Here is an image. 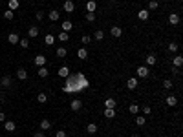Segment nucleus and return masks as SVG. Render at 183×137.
Returning <instances> with one entry per match:
<instances>
[{
	"instance_id": "45",
	"label": "nucleus",
	"mask_w": 183,
	"mask_h": 137,
	"mask_svg": "<svg viewBox=\"0 0 183 137\" xmlns=\"http://www.w3.org/2000/svg\"><path fill=\"white\" fill-rule=\"evenodd\" d=\"M150 106H145V108H143V115H148V113H150Z\"/></svg>"
},
{
	"instance_id": "20",
	"label": "nucleus",
	"mask_w": 183,
	"mask_h": 137,
	"mask_svg": "<svg viewBox=\"0 0 183 137\" xmlns=\"http://www.w3.org/2000/svg\"><path fill=\"white\" fill-rule=\"evenodd\" d=\"M137 18H139V20H148V9H141V11L137 13Z\"/></svg>"
},
{
	"instance_id": "6",
	"label": "nucleus",
	"mask_w": 183,
	"mask_h": 137,
	"mask_svg": "<svg viewBox=\"0 0 183 137\" xmlns=\"http://www.w3.org/2000/svg\"><path fill=\"white\" fill-rule=\"evenodd\" d=\"M110 35H112V37H115V38H119V37L123 35V29H121L119 26H112V29H110Z\"/></svg>"
},
{
	"instance_id": "31",
	"label": "nucleus",
	"mask_w": 183,
	"mask_h": 137,
	"mask_svg": "<svg viewBox=\"0 0 183 137\" xmlns=\"http://www.w3.org/2000/svg\"><path fill=\"white\" fill-rule=\"evenodd\" d=\"M95 7H97V4L93 2V0H90V2L86 4V11H93V13H95Z\"/></svg>"
},
{
	"instance_id": "14",
	"label": "nucleus",
	"mask_w": 183,
	"mask_h": 137,
	"mask_svg": "<svg viewBox=\"0 0 183 137\" xmlns=\"http://www.w3.org/2000/svg\"><path fill=\"white\" fill-rule=\"evenodd\" d=\"M172 64H174V68H181V64H183V57H181V55H176L174 58H172Z\"/></svg>"
},
{
	"instance_id": "8",
	"label": "nucleus",
	"mask_w": 183,
	"mask_h": 137,
	"mask_svg": "<svg viewBox=\"0 0 183 137\" xmlns=\"http://www.w3.org/2000/svg\"><path fill=\"white\" fill-rule=\"evenodd\" d=\"M33 62H35V66H37V68H41V66H46V57H44V55H37V57H35V60H33Z\"/></svg>"
},
{
	"instance_id": "21",
	"label": "nucleus",
	"mask_w": 183,
	"mask_h": 137,
	"mask_svg": "<svg viewBox=\"0 0 183 137\" xmlns=\"http://www.w3.org/2000/svg\"><path fill=\"white\" fill-rule=\"evenodd\" d=\"M77 57L81 58V60H86V58H88V51L84 50V48H81V50L77 51Z\"/></svg>"
},
{
	"instance_id": "7",
	"label": "nucleus",
	"mask_w": 183,
	"mask_h": 137,
	"mask_svg": "<svg viewBox=\"0 0 183 137\" xmlns=\"http://www.w3.org/2000/svg\"><path fill=\"white\" fill-rule=\"evenodd\" d=\"M4 130L6 132H15L17 130V124H15L13 121H4Z\"/></svg>"
},
{
	"instance_id": "11",
	"label": "nucleus",
	"mask_w": 183,
	"mask_h": 137,
	"mask_svg": "<svg viewBox=\"0 0 183 137\" xmlns=\"http://www.w3.org/2000/svg\"><path fill=\"white\" fill-rule=\"evenodd\" d=\"M49 128H51V121H49V119H42V121H41V130L46 132V130H49Z\"/></svg>"
},
{
	"instance_id": "26",
	"label": "nucleus",
	"mask_w": 183,
	"mask_h": 137,
	"mask_svg": "<svg viewBox=\"0 0 183 137\" xmlns=\"http://www.w3.org/2000/svg\"><path fill=\"white\" fill-rule=\"evenodd\" d=\"M178 50H180V44H178V42H170L169 44V51L170 53H176Z\"/></svg>"
},
{
	"instance_id": "33",
	"label": "nucleus",
	"mask_w": 183,
	"mask_h": 137,
	"mask_svg": "<svg viewBox=\"0 0 183 137\" xmlns=\"http://www.w3.org/2000/svg\"><path fill=\"white\" fill-rule=\"evenodd\" d=\"M55 53H57V57H59V58H64V57H66V53H68V51H66V48H59V50H57Z\"/></svg>"
},
{
	"instance_id": "3",
	"label": "nucleus",
	"mask_w": 183,
	"mask_h": 137,
	"mask_svg": "<svg viewBox=\"0 0 183 137\" xmlns=\"http://www.w3.org/2000/svg\"><path fill=\"white\" fill-rule=\"evenodd\" d=\"M70 108H72L73 111H79V110L82 108V101H81V99H73V101L70 102Z\"/></svg>"
},
{
	"instance_id": "46",
	"label": "nucleus",
	"mask_w": 183,
	"mask_h": 137,
	"mask_svg": "<svg viewBox=\"0 0 183 137\" xmlns=\"http://www.w3.org/2000/svg\"><path fill=\"white\" fill-rule=\"evenodd\" d=\"M33 137H46V135H44L42 130H41V132H35V135H33Z\"/></svg>"
},
{
	"instance_id": "28",
	"label": "nucleus",
	"mask_w": 183,
	"mask_h": 137,
	"mask_svg": "<svg viewBox=\"0 0 183 137\" xmlns=\"http://www.w3.org/2000/svg\"><path fill=\"white\" fill-rule=\"evenodd\" d=\"M86 132H88V134H97V124L90 123V124L86 126Z\"/></svg>"
},
{
	"instance_id": "23",
	"label": "nucleus",
	"mask_w": 183,
	"mask_h": 137,
	"mask_svg": "<svg viewBox=\"0 0 183 137\" xmlns=\"http://www.w3.org/2000/svg\"><path fill=\"white\" fill-rule=\"evenodd\" d=\"M156 62H157L156 55H152V53H150V55H147V64H148V66H154Z\"/></svg>"
},
{
	"instance_id": "36",
	"label": "nucleus",
	"mask_w": 183,
	"mask_h": 137,
	"mask_svg": "<svg viewBox=\"0 0 183 137\" xmlns=\"http://www.w3.org/2000/svg\"><path fill=\"white\" fill-rule=\"evenodd\" d=\"M145 123H147L145 115H139V117H137V119H136V124H137V126H145Z\"/></svg>"
},
{
	"instance_id": "2",
	"label": "nucleus",
	"mask_w": 183,
	"mask_h": 137,
	"mask_svg": "<svg viewBox=\"0 0 183 137\" xmlns=\"http://www.w3.org/2000/svg\"><path fill=\"white\" fill-rule=\"evenodd\" d=\"M136 71H137V77H141V79H145V77H148V73H150V70H148L147 66H139Z\"/></svg>"
},
{
	"instance_id": "34",
	"label": "nucleus",
	"mask_w": 183,
	"mask_h": 137,
	"mask_svg": "<svg viewBox=\"0 0 183 137\" xmlns=\"http://www.w3.org/2000/svg\"><path fill=\"white\" fill-rule=\"evenodd\" d=\"M13 17H15V13L11 11V9H7V11H4V18H6V20H13Z\"/></svg>"
},
{
	"instance_id": "10",
	"label": "nucleus",
	"mask_w": 183,
	"mask_h": 137,
	"mask_svg": "<svg viewBox=\"0 0 183 137\" xmlns=\"http://www.w3.org/2000/svg\"><path fill=\"white\" fill-rule=\"evenodd\" d=\"M169 22L172 24V26H178V24H180V15H178V13H170L169 15Z\"/></svg>"
},
{
	"instance_id": "5",
	"label": "nucleus",
	"mask_w": 183,
	"mask_h": 137,
	"mask_svg": "<svg viewBox=\"0 0 183 137\" xmlns=\"http://www.w3.org/2000/svg\"><path fill=\"white\" fill-rule=\"evenodd\" d=\"M48 18H49V20H51V22H57L59 18H61V13H59L57 9H51V11L48 13Z\"/></svg>"
},
{
	"instance_id": "22",
	"label": "nucleus",
	"mask_w": 183,
	"mask_h": 137,
	"mask_svg": "<svg viewBox=\"0 0 183 137\" xmlns=\"http://www.w3.org/2000/svg\"><path fill=\"white\" fill-rule=\"evenodd\" d=\"M7 6H9V9H11V11H15V9H18L20 2H18V0H9V2H7Z\"/></svg>"
},
{
	"instance_id": "38",
	"label": "nucleus",
	"mask_w": 183,
	"mask_h": 137,
	"mask_svg": "<svg viewBox=\"0 0 183 137\" xmlns=\"http://www.w3.org/2000/svg\"><path fill=\"white\" fill-rule=\"evenodd\" d=\"M37 101L41 102V104H44V102L48 101V95H46V93H38V97H37Z\"/></svg>"
},
{
	"instance_id": "9",
	"label": "nucleus",
	"mask_w": 183,
	"mask_h": 137,
	"mask_svg": "<svg viewBox=\"0 0 183 137\" xmlns=\"http://www.w3.org/2000/svg\"><path fill=\"white\" fill-rule=\"evenodd\" d=\"M17 77L20 81H26L28 79V70H26V68H18V70H17Z\"/></svg>"
},
{
	"instance_id": "12",
	"label": "nucleus",
	"mask_w": 183,
	"mask_h": 137,
	"mask_svg": "<svg viewBox=\"0 0 183 137\" xmlns=\"http://www.w3.org/2000/svg\"><path fill=\"white\" fill-rule=\"evenodd\" d=\"M44 44H46V46H53V44H55V37H53L51 33H48V35L44 37Z\"/></svg>"
},
{
	"instance_id": "35",
	"label": "nucleus",
	"mask_w": 183,
	"mask_h": 137,
	"mask_svg": "<svg viewBox=\"0 0 183 137\" xmlns=\"http://www.w3.org/2000/svg\"><path fill=\"white\" fill-rule=\"evenodd\" d=\"M105 106H106V108H115V99H106Z\"/></svg>"
},
{
	"instance_id": "13",
	"label": "nucleus",
	"mask_w": 183,
	"mask_h": 137,
	"mask_svg": "<svg viewBox=\"0 0 183 137\" xmlns=\"http://www.w3.org/2000/svg\"><path fill=\"white\" fill-rule=\"evenodd\" d=\"M37 73H38V77H41V79H46V77L49 75V71L46 70V66H41V68L37 70Z\"/></svg>"
},
{
	"instance_id": "24",
	"label": "nucleus",
	"mask_w": 183,
	"mask_h": 137,
	"mask_svg": "<svg viewBox=\"0 0 183 137\" xmlns=\"http://www.w3.org/2000/svg\"><path fill=\"white\" fill-rule=\"evenodd\" d=\"M93 38H95V40H103V38H105V31H103V29H97V31L93 33Z\"/></svg>"
},
{
	"instance_id": "43",
	"label": "nucleus",
	"mask_w": 183,
	"mask_h": 137,
	"mask_svg": "<svg viewBox=\"0 0 183 137\" xmlns=\"http://www.w3.org/2000/svg\"><path fill=\"white\" fill-rule=\"evenodd\" d=\"M55 137H68V135H66L64 130H59V132H55Z\"/></svg>"
},
{
	"instance_id": "18",
	"label": "nucleus",
	"mask_w": 183,
	"mask_h": 137,
	"mask_svg": "<svg viewBox=\"0 0 183 137\" xmlns=\"http://www.w3.org/2000/svg\"><path fill=\"white\" fill-rule=\"evenodd\" d=\"M105 117L106 119H113V117H115V108H106L105 110Z\"/></svg>"
},
{
	"instance_id": "16",
	"label": "nucleus",
	"mask_w": 183,
	"mask_h": 137,
	"mask_svg": "<svg viewBox=\"0 0 183 137\" xmlns=\"http://www.w3.org/2000/svg\"><path fill=\"white\" fill-rule=\"evenodd\" d=\"M126 88H128V90H136V88H137V79H134V77H132V79H128Z\"/></svg>"
},
{
	"instance_id": "42",
	"label": "nucleus",
	"mask_w": 183,
	"mask_h": 137,
	"mask_svg": "<svg viewBox=\"0 0 183 137\" xmlns=\"http://www.w3.org/2000/svg\"><path fill=\"white\" fill-rule=\"evenodd\" d=\"M18 44H20V46L24 48V50H26V48L29 46V40H26V38H20V40H18Z\"/></svg>"
},
{
	"instance_id": "27",
	"label": "nucleus",
	"mask_w": 183,
	"mask_h": 137,
	"mask_svg": "<svg viewBox=\"0 0 183 137\" xmlns=\"http://www.w3.org/2000/svg\"><path fill=\"white\" fill-rule=\"evenodd\" d=\"M167 104H169V106H176L178 104V99H176L174 95H169V97H167Z\"/></svg>"
},
{
	"instance_id": "41",
	"label": "nucleus",
	"mask_w": 183,
	"mask_h": 137,
	"mask_svg": "<svg viewBox=\"0 0 183 137\" xmlns=\"http://www.w3.org/2000/svg\"><path fill=\"white\" fill-rule=\"evenodd\" d=\"M81 42H82V44H84V46H86V44H90V42H92V37H88V35H82Z\"/></svg>"
},
{
	"instance_id": "15",
	"label": "nucleus",
	"mask_w": 183,
	"mask_h": 137,
	"mask_svg": "<svg viewBox=\"0 0 183 137\" xmlns=\"http://www.w3.org/2000/svg\"><path fill=\"white\" fill-rule=\"evenodd\" d=\"M0 84H2L4 88H9V86H11V77H9V75H4L2 81H0Z\"/></svg>"
},
{
	"instance_id": "48",
	"label": "nucleus",
	"mask_w": 183,
	"mask_h": 137,
	"mask_svg": "<svg viewBox=\"0 0 183 137\" xmlns=\"http://www.w3.org/2000/svg\"><path fill=\"white\" fill-rule=\"evenodd\" d=\"M81 137H84V135H81Z\"/></svg>"
},
{
	"instance_id": "44",
	"label": "nucleus",
	"mask_w": 183,
	"mask_h": 137,
	"mask_svg": "<svg viewBox=\"0 0 183 137\" xmlns=\"http://www.w3.org/2000/svg\"><path fill=\"white\" fill-rule=\"evenodd\" d=\"M35 18H37V20H42V18H44V13H42V11H37V13H35Z\"/></svg>"
},
{
	"instance_id": "17",
	"label": "nucleus",
	"mask_w": 183,
	"mask_h": 137,
	"mask_svg": "<svg viewBox=\"0 0 183 137\" xmlns=\"http://www.w3.org/2000/svg\"><path fill=\"white\" fill-rule=\"evenodd\" d=\"M61 28H62V31H66V33H70V31H72V29H73V24H72L70 20H66V22H62V26H61Z\"/></svg>"
},
{
	"instance_id": "25",
	"label": "nucleus",
	"mask_w": 183,
	"mask_h": 137,
	"mask_svg": "<svg viewBox=\"0 0 183 137\" xmlns=\"http://www.w3.org/2000/svg\"><path fill=\"white\" fill-rule=\"evenodd\" d=\"M59 75H61V77H68V75H70V68H68V66H62L61 70H59Z\"/></svg>"
},
{
	"instance_id": "37",
	"label": "nucleus",
	"mask_w": 183,
	"mask_h": 137,
	"mask_svg": "<svg viewBox=\"0 0 183 137\" xmlns=\"http://www.w3.org/2000/svg\"><path fill=\"white\" fill-rule=\"evenodd\" d=\"M163 88H165V90H172V81L165 79V81H163Z\"/></svg>"
},
{
	"instance_id": "4",
	"label": "nucleus",
	"mask_w": 183,
	"mask_h": 137,
	"mask_svg": "<svg viewBox=\"0 0 183 137\" xmlns=\"http://www.w3.org/2000/svg\"><path fill=\"white\" fill-rule=\"evenodd\" d=\"M62 7H64V11H66V13H73V11H75V4H73L72 0H66V2L62 4Z\"/></svg>"
},
{
	"instance_id": "40",
	"label": "nucleus",
	"mask_w": 183,
	"mask_h": 137,
	"mask_svg": "<svg viewBox=\"0 0 183 137\" xmlns=\"http://www.w3.org/2000/svg\"><path fill=\"white\" fill-rule=\"evenodd\" d=\"M86 20H88V22H93V20H95V13H93V11H88V13H86Z\"/></svg>"
},
{
	"instance_id": "29",
	"label": "nucleus",
	"mask_w": 183,
	"mask_h": 137,
	"mask_svg": "<svg viewBox=\"0 0 183 137\" xmlns=\"http://www.w3.org/2000/svg\"><path fill=\"white\" fill-rule=\"evenodd\" d=\"M157 7H159V2H157V0H150V2H148V9H150V11H154Z\"/></svg>"
},
{
	"instance_id": "19",
	"label": "nucleus",
	"mask_w": 183,
	"mask_h": 137,
	"mask_svg": "<svg viewBox=\"0 0 183 137\" xmlns=\"http://www.w3.org/2000/svg\"><path fill=\"white\" fill-rule=\"evenodd\" d=\"M7 40L11 42V44H18V40H20V37L17 35V33H9V37H7Z\"/></svg>"
},
{
	"instance_id": "39",
	"label": "nucleus",
	"mask_w": 183,
	"mask_h": 137,
	"mask_svg": "<svg viewBox=\"0 0 183 137\" xmlns=\"http://www.w3.org/2000/svg\"><path fill=\"white\" fill-rule=\"evenodd\" d=\"M128 111H130V113H137V111H139V106H137V104H130V106H128Z\"/></svg>"
},
{
	"instance_id": "47",
	"label": "nucleus",
	"mask_w": 183,
	"mask_h": 137,
	"mask_svg": "<svg viewBox=\"0 0 183 137\" xmlns=\"http://www.w3.org/2000/svg\"><path fill=\"white\" fill-rule=\"evenodd\" d=\"M4 121H6V113H2V111H0V123H4Z\"/></svg>"
},
{
	"instance_id": "32",
	"label": "nucleus",
	"mask_w": 183,
	"mask_h": 137,
	"mask_svg": "<svg viewBox=\"0 0 183 137\" xmlns=\"http://www.w3.org/2000/svg\"><path fill=\"white\" fill-rule=\"evenodd\" d=\"M28 35L29 37H37L38 35V28L37 26H31V28H29V31H28Z\"/></svg>"
},
{
	"instance_id": "1",
	"label": "nucleus",
	"mask_w": 183,
	"mask_h": 137,
	"mask_svg": "<svg viewBox=\"0 0 183 137\" xmlns=\"http://www.w3.org/2000/svg\"><path fill=\"white\" fill-rule=\"evenodd\" d=\"M66 79H68L66 86L62 88L64 91L73 93V91H81V90H84V88H88V79L82 75V73H70Z\"/></svg>"
},
{
	"instance_id": "30",
	"label": "nucleus",
	"mask_w": 183,
	"mask_h": 137,
	"mask_svg": "<svg viewBox=\"0 0 183 137\" xmlns=\"http://www.w3.org/2000/svg\"><path fill=\"white\" fill-rule=\"evenodd\" d=\"M59 40H61V42H66L68 40V38H70V33H66V31H62V33H59Z\"/></svg>"
}]
</instances>
